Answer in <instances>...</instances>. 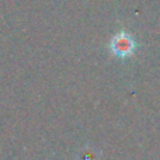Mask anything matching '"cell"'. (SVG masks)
I'll use <instances>...</instances> for the list:
<instances>
[{
  "label": "cell",
  "instance_id": "cell-2",
  "mask_svg": "<svg viewBox=\"0 0 160 160\" xmlns=\"http://www.w3.org/2000/svg\"><path fill=\"white\" fill-rule=\"evenodd\" d=\"M98 152L91 146H84L78 153V160H98Z\"/></svg>",
  "mask_w": 160,
  "mask_h": 160
},
{
  "label": "cell",
  "instance_id": "cell-1",
  "mask_svg": "<svg viewBox=\"0 0 160 160\" xmlns=\"http://www.w3.org/2000/svg\"><path fill=\"white\" fill-rule=\"evenodd\" d=\"M136 48V44L133 38L125 31L118 32L111 41V51L114 55L119 56V58H128L133 53Z\"/></svg>",
  "mask_w": 160,
  "mask_h": 160
}]
</instances>
